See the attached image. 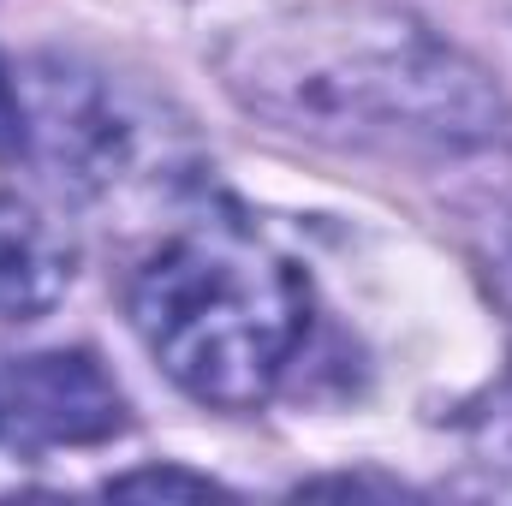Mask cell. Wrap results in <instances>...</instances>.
<instances>
[{
  "mask_svg": "<svg viewBox=\"0 0 512 506\" xmlns=\"http://www.w3.org/2000/svg\"><path fill=\"white\" fill-rule=\"evenodd\" d=\"M30 149L84 197H120L131 185H149L155 155H167V131L143 114L126 90L78 60H36L30 90Z\"/></svg>",
  "mask_w": 512,
  "mask_h": 506,
  "instance_id": "cell-3",
  "label": "cell"
},
{
  "mask_svg": "<svg viewBox=\"0 0 512 506\" xmlns=\"http://www.w3.org/2000/svg\"><path fill=\"white\" fill-rule=\"evenodd\" d=\"M0 393H6L0 411L12 417V435H24L30 447H96L131 423L126 393L102 370L96 352L18 358L0 381Z\"/></svg>",
  "mask_w": 512,
  "mask_h": 506,
  "instance_id": "cell-4",
  "label": "cell"
},
{
  "mask_svg": "<svg viewBox=\"0 0 512 506\" xmlns=\"http://www.w3.org/2000/svg\"><path fill=\"white\" fill-rule=\"evenodd\" d=\"M78 274L66 227L18 191H0V322L48 316Z\"/></svg>",
  "mask_w": 512,
  "mask_h": 506,
  "instance_id": "cell-5",
  "label": "cell"
},
{
  "mask_svg": "<svg viewBox=\"0 0 512 506\" xmlns=\"http://www.w3.org/2000/svg\"><path fill=\"white\" fill-rule=\"evenodd\" d=\"M30 149V114H24V90H18V78L6 72V60H0V161H18Z\"/></svg>",
  "mask_w": 512,
  "mask_h": 506,
  "instance_id": "cell-8",
  "label": "cell"
},
{
  "mask_svg": "<svg viewBox=\"0 0 512 506\" xmlns=\"http://www.w3.org/2000/svg\"><path fill=\"white\" fill-rule=\"evenodd\" d=\"M465 453L471 465L512 495V381H501L495 393H483L465 417Z\"/></svg>",
  "mask_w": 512,
  "mask_h": 506,
  "instance_id": "cell-6",
  "label": "cell"
},
{
  "mask_svg": "<svg viewBox=\"0 0 512 506\" xmlns=\"http://www.w3.org/2000/svg\"><path fill=\"white\" fill-rule=\"evenodd\" d=\"M215 66L251 114L328 143L483 149L507 126L489 72L387 0L274 12L233 30Z\"/></svg>",
  "mask_w": 512,
  "mask_h": 506,
  "instance_id": "cell-1",
  "label": "cell"
},
{
  "mask_svg": "<svg viewBox=\"0 0 512 506\" xmlns=\"http://www.w3.org/2000/svg\"><path fill=\"white\" fill-rule=\"evenodd\" d=\"M108 495H185V501H209V495H227L215 477H197V471H126L108 483Z\"/></svg>",
  "mask_w": 512,
  "mask_h": 506,
  "instance_id": "cell-7",
  "label": "cell"
},
{
  "mask_svg": "<svg viewBox=\"0 0 512 506\" xmlns=\"http://www.w3.org/2000/svg\"><path fill=\"white\" fill-rule=\"evenodd\" d=\"M131 328L191 399L256 411L304 352L310 274L245 221H203L137 268Z\"/></svg>",
  "mask_w": 512,
  "mask_h": 506,
  "instance_id": "cell-2",
  "label": "cell"
}]
</instances>
